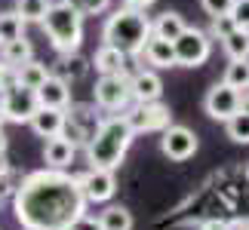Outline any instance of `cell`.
I'll use <instances>...</instances> for the list:
<instances>
[{
  "instance_id": "1",
  "label": "cell",
  "mask_w": 249,
  "mask_h": 230,
  "mask_svg": "<svg viewBox=\"0 0 249 230\" xmlns=\"http://www.w3.org/2000/svg\"><path fill=\"white\" fill-rule=\"evenodd\" d=\"M13 212L22 230H68L86 212V199L65 169H37L18 181Z\"/></svg>"
},
{
  "instance_id": "2",
  "label": "cell",
  "mask_w": 249,
  "mask_h": 230,
  "mask_svg": "<svg viewBox=\"0 0 249 230\" xmlns=\"http://www.w3.org/2000/svg\"><path fill=\"white\" fill-rule=\"evenodd\" d=\"M136 138L132 126L126 123L123 114H111V117L99 120V126L92 129V135L86 138V163L92 169H117L126 150Z\"/></svg>"
},
{
  "instance_id": "3",
  "label": "cell",
  "mask_w": 249,
  "mask_h": 230,
  "mask_svg": "<svg viewBox=\"0 0 249 230\" xmlns=\"http://www.w3.org/2000/svg\"><path fill=\"white\" fill-rule=\"evenodd\" d=\"M148 37H151V18L145 16V9L136 6L114 9L102 28V40L114 49H120L123 55H139Z\"/></svg>"
},
{
  "instance_id": "4",
  "label": "cell",
  "mask_w": 249,
  "mask_h": 230,
  "mask_svg": "<svg viewBox=\"0 0 249 230\" xmlns=\"http://www.w3.org/2000/svg\"><path fill=\"white\" fill-rule=\"evenodd\" d=\"M40 25H43L53 49L59 55H68V52L80 49V43H83V16L68 3V0H55V3H50V9H46Z\"/></svg>"
},
{
  "instance_id": "5",
  "label": "cell",
  "mask_w": 249,
  "mask_h": 230,
  "mask_svg": "<svg viewBox=\"0 0 249 230\" xmlns=\"http://www.w3.org/2000/svg\"><path fill=\"white\" fill-rule=\"evenodd\" d=\"M172 49H176V68H200L213 52V37L200 28H185L172 40Z\"/></svg>"
},
{
  "instance_id": "6",
  "label": "cell",
  "mask_w": 249,
  "mask_h": 230,
  "mask_svg": "<svg viewBox=\"0 0 249 230\" xmlns=\"http://www.w3.org/2000/svg\"><path fill=\"white\" fill-rule=\"evenodd\" d=\"M129 74H102L95 80V92L92 99L102 111H111V114H123L129 108L132 95H129Z\"/></svg>"
},
{
  "instance_id": "7",
  "label": "cell",
  "mask_w": 249,
  "mask_h": 230,
  "mask_svg": "<svg viewBox=\"0 0 249 230\" xmlns=\"http://www.w3.org/2000/svg\"><path fill=\"white\" fill-rule=\"evenodd\" d=\"M126 117V123L132 126V132H163L169 123H172V111H169V104L163 101H136V108L123 114Z\"/></svg>"
},
{
  "instance_id": "8",
  "label": "cell",
  "mask_w": 249,
  "mask_h": 230,
  "mask_svg": "<svg viewBox=\"0 0 249 230\" xmlns=\"http://www.w3.org/2000/svg\"><path fill=\"white\" fill-rule=\"evenodd\" d=\"M80 194L86 203H108V199L117 194V178H114V169H86L80 175H74Z\"/></svg>"
},
{
  "instance_id": "9",
  "label": "cell",
  "mask_w": 249,
  "mask_h": 230,
  "mask_svg": "<svg viewBox=\"0 0 249 230\" xmlns=\"http://www.w3.org/2000/svg\"><path fill=\"white\" fill-rule=\"evenodd\" d=\"M40 108L37 104V95L34 89H25V86H9V89L0 92V111L9 123H28L34 117V111Z\"/></svg>"
},
{
  "instance_id": "10",
  "label": "cell",
  "mask_w": 249,
  "mask_h": 230,
  "mask_svg": "<svg viewBox=\"0 0 249 230\" xmlns=\"http://www.w3.org/2000/svg\"><path fill=\"white\" fill-rule=\"evenodd\" d=\"M160 150H163V157H169L172 163H185L197 153V132H191L188 126L169 123V126L160 132Z\"/></svg>"
},
{
  "instance_id": "11",
  "label": "cell",
  "mask_w": 249,
  "mask_h": 230,
  "mask_svg": "<svg viewBox=\"0 0 249 230\" xmlns=\"http://www.w3.org/2000/svg\"><path fill=\"white\" fill-rule=\"evenodd\" d=\"M203 108H206V114L213 120H218V123H228L237 114V108H240V92L234 89V86H228L225 80L222 83H215L213 89L206 92V99H203Z\"/></svg>"
},
{
  "instance_id": "12",
  "label": "cell",
  "mask_w": 249,
  "mask_h": 230,
  "mask_svg": "<svg viewBox=\"0 0 249 230\" xmlns=\"http://www.w3.org/2000/svg\"><path fill=\"white\" fill-rule=\"evenodd\" d=\"M34 95H37V104H40V108L68 111V104H71V86H68V80H62L59 74L46 77V80L34 89Z\"/></svg>"
},
{
  "instance_id": "13",
  "label": "cell",
  "mask_w": 249,
  "mask_h": 230,
  "mask_svg": "<svg viewBox=\"0 0 249 230\" xmlns=\"http://www.w3.org/2000/svg\"><path fill=\"white\" fill-rule=\"evenodd\" d=\"M129 80V95L132 101H157L160 95H163V80H160L157 71H136L126 77Z\"/></svg>"
},
{
  "instance_id": "14",
  "label": "cell",
  "mask_w": 249,
  "mask_h": 230,
  "mask_svg": "<svg viewBox=\"0 0 249 230\" xmlns=\"http://www.w3.org/2000/svg\"><path fill=\"white\" fill-rule=\"evenodd\" d=\"M28 123H31V129H34L40 138H55V135H62V129H65V111L37 108L34 117L28 120Z\"/></svg>"
},
{
  "instance_id": "15",
  "label": "cell",
  "mask_w": 249,
  "mask_h": 230,
  "mask_svg": "<svg viewBox=\"0 0 249 230\" xmlns=\"http://www.w3.org/2000/svg\"><path fill=\"white\" fill-rule=\"evenodd\" d=\"M74 153L77 148L71 145L65 135H55V138H46V148H43V160L50 169H68L74 163Z\"/></svg>"
},
{
  "instance_id": "16",
  "label": "cell",
  "mask_w": 249,
  "mask_h": 230,
  "mask_svg": "<svg viewBox=\"0 0 249 230\" xmlns=\"http://www.w3.org/2000/svg\"><path fill=\"white\" fill-rule=\"evenodd\" d=\"M145 55L148 65H154V68H176V49H172V40H160V37L151 34L145 46H142V52Z\"/></svg>"
},
{
  "instance_id": "17",
  "label": "cell",
  "mask_w": 249,
  "mask_h": 230,
  "mask_svg": "<svg viewBox=\"0 0 249 230\" xmlns=\"http://www.w3.org/2000/svg\"><path fill=\"white\" fill-rule=\"evenodd\" d=\"M126 59L129 55H123L120 49L102 43L99 49H95V55H92V65H95L99 74H126Z\"/></svg>"
},
{
  "instance_id": "18",
  "label": "cell",
  "mask_w": 249,
  "mask_h": 230,
  "mask_svg": "<svg viewBox=\"0 0 249 230\" xmlns=\"http://www.w3.org/2000/svg\"><path fill=\"white\" fill-rule=\"evenodd\" d=\"M28 59H34V46L25 40V34L16 37V40H9V43H0V62L9 65V68H18V65L28 62Z\"/></svg>"
},
{
  "instance_id": "19",
  "label": "cell",
  "mask_w": 249,
  "mask_h": 230,
  "mask_svg": "<svg viewBox=\"0 0 249 230\" xmlns=\"http://www.w3.org/2000/svg\"><path fill=\"white\" fill-rule=\"evenodd\" d=\"M13 74H16V83L18 86H25V89H37L46 77H50V68H46L43 62H34V59H28V62H22L18 68H13Z\"/></svg>"
},
{
  "instance_id": "20",
  "label": "cell",
  "mask_w": 249,
  "mask_h": 230,
  "mask_svg": "<svg viewBox=\"0 0 249 230\" xmlns=\"http://www.w3.org/2000/svg\"><path fill=\"white\" fill-rule=\"evenodd\" d=\"M185 18H181L178 13H160L157 22H151V34L160 37V40H176V37L185 31Z\"/></svg>"
},
{
  "instance_id": "21",
  "label": "cell",
  "mask_w": 249,
  "mask_h": 230,
  "mask_svg": "<svg viewBox=\"0 0 249 230\" xmlns=\"http://www.w3.org/2000/svg\"><path fill=\"white\" fill-rule=\"evenodd\" d=\"M99 224H102V230H132V227H136L132 212L126 206H108L99 215Z\"/></svg>"
},
{
  "instance_id": "22",
  "label": "cell",
  "mask_w": 249,
  "mask_h": 230,
  "mask_svg": "<svg viewBox=\"0 0 249 230\" xmlns=\"http://www.w3.org/2000/svg\"><path fill=\"white\" fill-rule=\"evenodd\" d=\"M228 59L237 62V59H249V31H243V28H234L231 34L222 40Z\"/></svg>"
},
{
  "instance_id": "23",
  "label": "cell",
  "mask_w": 249,
  "mask_h": 230,
  "mask_svg": "<svg viewBox=\"0 0 249 230\" xmlns=\"http://www.w3.org/2000/svg\"><path fill=\"white\" fill-rule=\"evenodd\" d=\"M25 34V22L22 16L16 13V9H6V13H0V43H9L16 40V37Z\"/></svg>"
},
{
  "instance_id": "24",
  "label": "cell",
  "mask_w": 249,
  "mask_h": 230,
  "mask_svg": "<svg viewBox=\"0 0 249 230\" xmlns=\"http://www.w3.org/2000/svg\"><path fill=\"white\" fill-rule=\"evenodd\" d=\"M225 83H228V86H234L237 92L249 89V59H237V62L228 65V71H225Z\"/></svg>"
},
{
  "instance_id": "25",
  "label": "cell",
  "mask_w": 249,
  "mask_h": 230,
  "mask_svg": "<svg viewBox=\"0 0 249 230\" xmlns=\"http://www.w3.org/2000/svg\"><path fill=\"white\" fill-rule=\"evenodd\" d=\"M46 9H50V0H16V13L22 16V22H43Z\"/></svg>"
},
{
  "instance_id": "26",
  "label": "cell",
  "mask_w": 249,
  "mask_h": 230,
  "mask_svg": "<svg viewBox=\"0 0 249 230\" xmlns=\"http://www.w3.org/2000/svg\"><path fill=\"white\" fill-rule=\"evenodd\" d=\"M225 126H228V138H231L234 145H249V114L237 111Z\"/></svg>"
},
{
  "instance_id": "27",
  "label": "cell",
  "mask_w": 249,
  "mask_h": 230,
  "mask_svg": "<svg viewBox=\"0 0 249 230\" xmlns=\"http://www.w3.org/2000/svg\"><path fill=\"white\" fill-rule=\"evenodd\" d=\"M234 28H237V25H234V18L225 13V16H213V25H209V31H206V34L213 37V40H225V37L231 34Z\"/></svg>"
},
{
  "instance_id": "28",
  "label": "cell",
  "mask_w": 249,
  "mask_h": 230,
  "mask_svg": "<svg viewBox=\"0 0 249 230\" xmlns=\"http://www.w3.org/2000/svg\"><path fill=\"white\" fill-rule=\"evenodd\" d=\"M68 3L77 9L80 16H99L111 6V0H68Z\"/></svg>"
},
{
  "instance_id": "29",
  "label": "cell",
  "mask_w": 249,
  "mask_h": 230,
  "mask_svg": "<svg viewBox=\"0 0 249 230\" xmlns=\"http://www.w3.org/2000/svg\"><path fill=\"white\" fill-rule=\"evenodd\" d=\"M228 16L234 18V25H237V28L249 31V0H234L231 9H228Z\"/></svg>"
},
{
  "instance_id": "30",
  "label": "cell",
  "mask_w": 249,
  "mask_h": 230,
  "mask_svg": "<svg viewBox=\"0 0 249 230\" xmlns=\"http://www.w3.org/2000/svg\"><path fill=\"white\" fill-rule=\"evenodd\" d=\"M62 68H65V74L71 71V77H83L86 65H83V59L77 52H68V55H62Z\"/></svg>"
},
{
  "instance_id": "31",
  "label": "cell",
  "mask_w": 249,
  "mask_h": 230,
  "mask_svg": "<svg viewBox=\"0 0 249 230\" xmlns=\"http://www.w3.org/2000/svg\"><path fill=\"white\" fill-rule=\"evenodd\" d=\"M231 3L234 0H200V6H203L209 16H225L228 9H231Z\"/></svg>"
},
{
  "instance_id": "32",
  "label": "cell",
  "mask_w": 249,
  "mask_h": 230,
  "mask_svg": "<svg viewBox=\"0 0 249 230\" xmlns=\"http://www.w3.org/2000/svg\"><path fill=\"white\" fill-rule=\"evenodd\" d=\"M68 230H102V224H99V218H89V215L83 212V215H80V218H77V221H74Z\"/></svg>"
},
{
  "instance_id": "33",
  "label": "cell",
  "mask_w": 249,
  "mask_h": 230,
  "mask_svg": "<svg viewBox=\"0 0 249 230\" xmlns=\"http://www.w3.org/2000/svg\"><path fill=\"white\" fill-rule=\"evenodd\" d=\"M9 86H16V74H13V68H9V65L0 62V92L9 89Z\"/></svg>"
},
{
  "instance_id": "34",
  "label": "cell",
  "mask_w": 249,
  "mask_h": 230,
  "mask_svg": "<svg viewBox=\"0 0 249 230\" xmlns=\"http://www.w3.org/2000/svg\"><path fill=\"white\" fill-rule=\"evenodd\" d=\"M151 3H157V0H123V6H136V9H148Z\"/></svg>"
},
{
  "instance_id": "35",
  "label": "cell",
  "mask_w": 249,
  "mask_h": 230,
  "mask_svg": "<svg viewBox=\"0 0 249 230\" xmlns=\"http://www.w3.org/2000/svg\"><path fill=\"white\" fill-rule=\"evenodd\" d=\"M200 230H225V221L213 218V221H203V227H200Z\"/></svg>"
},
{
  "instance_id": "36",
  "label": "cell",
  "mask_w": 249,
  "mask_h": 230,
  "mask_svg": "<svg viewBox=\"0 0 249 230\" xmlns=\"http://www.w3.org/2000/svg\"><path fill=\"white\" fill-rule=\"evenodd\" d=\"M240 114H249V89H243L240 92V108H237Z\"/></svg>"
},
{
  "instance_id": "37",
  "label": "cell",
  "mask_w": 249,
  "mask_h": 230,
  "mask_svg": "<svg viewBox=\"0 0 249 230\" xmlns=\"http://www.w3.org/2000/svg\"><path fill=\"white\" fill-rule=\"evenodd\" d=\"M0 157H6V135H3V129H0Z\"/></svg>"
},
{
  "instance_id": "38",
  "label": "cell",
  "mask_w": 249,
  "mask_h": 230,
  "mask_svg": "<svg viewBox=\"0 0 249 230\" xmlns=\"http://www.w3.org/2000/svg\"><path fill=\"white\" fill-rule=\"evenodd\" d=\"M3 123H6V117H3V111H0V129H3Z\"/></svg>"
},
{
  "instance_id": "39",
  "label": "cell",
  "mask_w": 249,
  "mask_h": 230,
  "mask_svg": "<svg viewBox=\"0 0 249 230\" xmlns=\"http://www.w3.org/2000/svg\"><path fill=\"white\" fill-rule=\"evenodd\" d=\"M246 178H249V163H246Z\"/></svg>"
},
{
  "instance_id": "40",
  "label": "cell",
  "mask_w": 249,
  "mask_h": 230,
  "mask_svg": "<svg viewBox=\"0 0 249 230\" xmlns=\"http://www.w3.org/2000/svg\"><path fill=\"white\" fill-rule=\"evenodd\" d=\"M0 203H3V194H0Z\"/></svg>"
}]
</instances>
